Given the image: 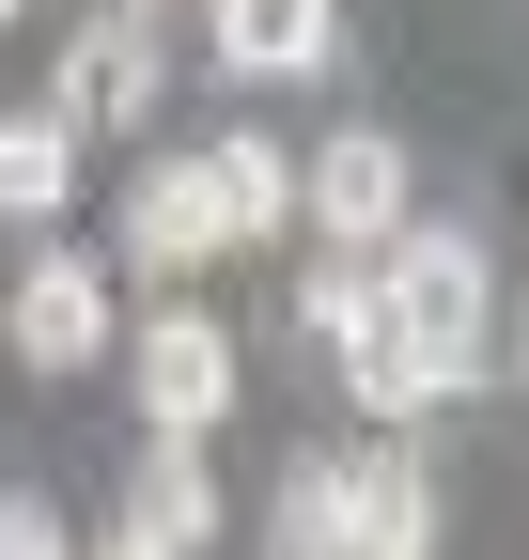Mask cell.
<instances>
[{
	"mask_svg": "<svg viewBox=\"0 0 529 560\" xmlns=\"http://www.w3.org/2000/svg\"><path fill=\"white\" fill-rule=\"evenodd\" d=\"M264 560H343V452H296L264 499Z\"/></svg>",
	"mask_w": 529,
	"mask_h": 560,
	"instance_id": "13",
	"label": "cell"
},
{
	"mask_svg": "<svg viewBox=\"0 0 529 560\" xmlns=\"http://www.w3.org/2000/svg\"><path fill=\"white\" fill-rule=\"evenodd\" d=\"M94 560H172V545H141V529H109V545H94Z\"/></svg>",
	"mask_w": 529,
	"mask_h": 560,
	"instance_id": "15",
	"label": "cell"
},
{
	"mask_svg": "<svg viewBox=\"0 0 529 560\" xmlns=\"http://www.w3.org/2000/svg\"><path fill=\"white\" fill-rule=\"evenodd\" d=\"M0 560H79V545H62V514H47V499H0Z\"/></svg>",
	"mask_w": 529,
	"mask_h": 560,
	"instance_id": "14",
	"label": "cell"
},
{
	"mask_svg": "<svg viewBox=\"0 0 529 560\" xmlns=\"http://www.w3.org/2000/svg\"><path fill=\"white\" fill-rule=\"evenodd\" d=\"M296 219L327 249H389L421 219V187H405V140L389 125H343V140H311V172H296Z\"/></svg>",
	"mask_w": 529,
	"mask_h": 560,
	"instance_id": "3",
	"label": "cell"
},
{
	"mask_svg": "<svg viewBox=\"0 0 529 560\" xmlns=\"http://www.w3.org/2000/svg\"><path fill=\"white\" fill-rule=\"evenodd\" d=\"M374 280H389V312L436 342V389H468V374H483V296H498L483 234H468V219H405V234L374 249Z\"/></svg>",
	"mask_w": 529,
	"mask_h": 560,
	"instance_id": "1",
	"label": "cell"
},
{
	"mask_svg": "<svg viewBox=\"0 0 529 560\" xmlns=\"http://www.w3.org/2000/svg\"><path fill=\"white\" fill-rule=\"evenodd\" d=\"M343 560H436V482H421V452H358V467H343Z\"/></svg>",
	"mask_w": 529,
	"mask_h": 560,
	"instance_id": "9",
	"label": "cell"
},
{
	"mask_svg": "<svg viewBox=\"0 0 529 560\" xmlns=\"http://www.w3.org/2000/svg\"><path fill=\"white\" fill-rule=\"evenodd\" d=\"M16 16H32V0H0V32H16Z\"/></svg>",
	"mask_w": 529,
	"mask_h": 560,
	"instance_id": "16",
	"label": "cell"
},
{
	"mask_svg": "<svg viewBox=\"0 0 529 560\" xmlns=\"http://www.w3.org/2000/svg\"><path fill=\"white\" fill-rule=\"evenodd\" d=\"M125 374H141V420H156V436H219V420H234V327L203 296H172V312L125 327Z\"/></svg>",
	"mask_w": 529,
	"mask_h": 560,
	"instance_id": "2",
	"label": "cell"
},
{
	"mask_svg": "<svg viewBox=\"0 0 529 560\" xmlns=\"http://www.w3.org/2000/svg\"><path fill=\"white\" fill-rule=\"evenodd\" d=\"M327 359H343V389H358L374 420H421V405H451V389H436V342H421L405 312H389V280H374V296H358L343 327H327Z\"/></svg>",
	"mask_w": 529,
	"mask_h": 560,
	"instance_id": "7",
	"label": "cell"
},
{
	"mask_svg": "<svg viewBox=\"0 0 529 560\" xmlns=\"http://www.w3.org/2000/svg\"><path fill=\"white\" fill-rule=\"evenodd\" d=\"M125 529L172 545V560H203V545H219V467H203V436H156V452H141V482H125Z\"/></svg>",
	"mask_w": 529,
	"mask_h": 560,
	"instance_id": "11",
	"label": "cell"
},
{
	"mask_svg": "<svg viewBox=\"0 0 529 560\" xmlns=\"http://www.w3.org/2000/svg\"><path fill=\"white\" fill-rule=\"evenodd\" d=\"M156 79H172V62H156V16H125V0H109V16H94L79 47H62L47 109H62V125L94 140V125H141V109H156Z\"/></svg>",
	"mask_w": 529,
	"mask_h": 560,
	"instance_id": "5",
	"label": "cell"
},
{
	"mask_svg": "<svg viewBox=\"0 0 529 560\" xmlns=\"http://www.w3.org/2000/svg\"><path fill=\"white\" fill-rule=\"evenodd\" d=\"M62 202H79V125L0 109V219H62Z\"/></svg>",
	"mask_w": 529,
	"mask_h": 560,
	"instance_id": "12",
	"label": "cell"
},
{
	"mask_svg": "<svg viewBox=\"0 0 529 560\" xmlns=\"http://www.w3.org/2000/svg\"><path fill=\"white\" fill-rule=\"evenodd\" d=\"M203 47L234 79H311V62L343 47V0H203Z\"/></svg>",
	"mask_w": 529,
	"mask_h": 560,
	"instance_id": "8",
	"label": "cell"
},
{
	"mask_svg": "<svg viewBox=\"0 0 529 560\" xmlns=\"http://www.w3.org/2000/svg\"><path fill=\"white\" fill-rule=\"evenodd\" d=\"M203 202H219V234H234V249L296 234V156H281L264 125H219V140H203Z\"/></svg>",
	"mask_w": 529,
	"mask_h": 560,
	"instance_id": "10",
	"label": "cell"
},
{
	"mask_svg": "<svg viewBox=\"0 0 529 560\" xmlns=\"http://www.w3.org/2000/svg\"><path fill=\"white\" fill-rule=\"evenodd\" d=\"M219 249H234V234H219V202H203V156H156L141 187H125V265H141V280H172V296H187Z\"/></svg>",
	"mask_w": 529,
	"mask_h": 560,
	"instance_id": "6",
	"label": "cell"
},
{
	"mask_svg": "<svg viewBox=\"0 0 529 560\" xmlns=\"http://www.w3.org/2000/svg\"><path fill=\"white\" fill-rule=\"evenodd\" d=\"M0 342H16L32 374L109 359V265H94V249H32V265H16V296H0Z\"/></svg>",
	"mask_w": 529,
	"mask_h": 560,
	"instance_id": "4",
	"label": "cell"
},
{
	"mask_svg": "<svg viewBox=\"0 0 529 560\" xmlns=\"http://www.w3.org/2000/svg\"><path fill=\"white\" fill-rule=\"evenodd\" d=\"M125 16H172V0H125Z\"/></svg>",
	"mask_w": 529,
	"mask_h": 560,
	"instance_id": "17",
	"label": "cell"
}]
</instances>
